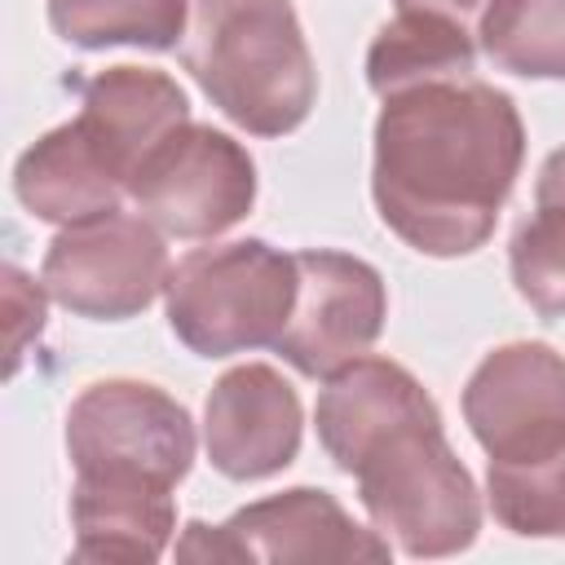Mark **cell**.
<instances>
[{
	"instance_id": "6da1fadb",
	"label": "cell",
	"mask_w": 565,
	"mask_h": 565,
	"mask_svg": "<svg viewBox=\"0 0 565 565\" xmlns=\"http://www.w3.org/2000/svg\"><path fill=\"white\" fill-rule=\"evenodd\" d=\"M525 159L516 102L477 79L388 93L375 119L371 199L380 221L424 256H468L499 221Z\"/></svg>"
},
{
	"instance_id": "7a4b0ae2",
	"label": "cell",
	"mask_w": 565,
	"mask_h": 565,
	"mask_svg": "<svg viewBox=\"0 0 565 565\" xmlns=\"http://www.w3.org/2000/svg\"><path fill=\"white\" fill-rule=\"evenodd\" d=\"M181 62L207 102L252 137L296 132L318 97L291 0H190Z\"/></svg>"
},
{
	"instance_id": "3957f363",
	"label": "cell",
	"mask_w": 565,
	"mask_h": 565,
	"mask_svg": "<svg viewBox=\"0 0 565 565\" xmlns=\"http://www.w3.org/2000/svg\"><path fill=\"white\" fill-rule=\"evenodd\" d=\"M358 481L371 525L406 556H455L477 543L481 494L455 459L437 402H424L380 428L340 468Z\"/></svg>"
},
{
	"instance_id": "277c9868",
	"label": "cell",
	"mask_w": 565,
	"mask_h": 565,
	"mask_svg": "<svg viewBox=\"0 0 565 565\" xmlns=\"http://www.w3.org/2000/svg\"><path fill=\"white\" fill-rule=\"evenodd\" d=\"M168 327L199 358L274 349L296 305V252L238 238L185 252L163 282Z\"/></svg>"
},
{
	"instance_id": "5b68a950",
	"label": "cell",
	"mask_w": 565,
	"mask_h": 565,
	"mask_svg": "<svg viewBox=\"0 0 565 565\" xmlns=\"http://www.w3.org/2000/svg\"><path fill=\"white\" fill-rule=\"evenodd\" d=\"M75 481L172 494L194 463L190 411L141 380H97L66 411Z\"/></svg>"
},
{
	"instance_id": "8992f818",
	"label": "cell",
	"mask_w": 565,
	"mask_h": 565,
	"mask_svg": "<svg viewBox=\"0 0 565 565\" xmlns=\"http://www.w3.org/2000/svg\"><path fill=\"white\" fill-rule=\"evenodd\" d=\"M168 269L163 234L141 212L110 207L57 230L40 265V287L79 318L124 322L163 291Z\"/></svg>"
},
{
	"instance_id": "52a82bcc",
	"label": "cell",
	"mask_w": 565,
	"mask_h": 565,
	"mask_svg": "<svg viewBox=\"0 0 565 565\" xmlns=\"http://www.w3.org/2000/svg\"><path fill=\"white\" fill-rule=\"evenodd\" d=\"M388 539L362 530L327 490L296 486L238 508L225 525L190 521L177 561H247V565H313V561H388Z\"/></svg>"
},
{
	"instance_id": "ba28073f",
	"label": "cell",
	"mask_w": 565,
	"mask_h": 565,
	"mask_svg": "<svg viewBox=\"0 0 565 565\" xmlns=\"http://www.w3.org/2000/svg\"><path fill=\"white\" fill-rule=\"evenodd\" d=\"M128 199L159 234L216 238L252 212L256 163L230 132L190 119L137 168Z\"/></svg>"
},
{
	"instance_id": "9c48e42d",
	"label": "cell",
	"mask_w": 565,
	"mask_h": 565,
	"mask_svg": "<svg viewBox=\"0 0 565 565\" xmlns=\"http://www.w3.org/2000/svg\"><path fill=\"white\" fill-rule=\"evenodd\" d=\"M388 296L375 265L349 252H296V305L278 335L282 362L309 380H327L358 362L384 331Z\"/></svg>"
},
{
	"instance_id": "30bf717a",
	"label": "cell",
	"mask_w": 565,
	"mask_h": 565,
	"mask_svg": "<svg viewBox=\"0 0 565 565\" xmlns=\"http://www.w3.org/2000/svg\"><path fill=\"white\" fill-rule=\"evenodd\" d=\"M463 419L499 459H539L565 446V353L543 340L499 344L463 384Z\"/></svg>"
},
{
	"instance_id": "8fae6325",
	"label": "cell",
	"mask_w": 565,
	"mask_h": 565,
	"mask_svg": "<svg viewBox=\"0 0 565 565\" xmlns=\"http://www.w3.org/2000/svg\"><path fill=\"white\" fill-rule=\"evenodd\" d=\"M300 397L265 362L225 371L203 406V446L221 477L260 481L282 472L300 450Z\"/></svg>"
},
{
	"instance_id": "7c38bea8",
	"label": "cell",
	"mask_w": 565,
	"mask_h": 565,
	"mask_svg": "<svg viewBox=\"0 0 565 565\" xmlns=\"http://www.w3.org/2000/svg\"><path fill=\"white\" fill-rule=\"evenodd\" d=\"M75 124L97 146V154L132 185L137 168L190 124L185 88L154 66H106L84 84Z\"/></svg>"
},
{
	"instance_id": "4fadbf2b",
	"label": "cell",
	"mask_w": 565,
	"mask_h": 565,
	"mask_svg": "<svg viewBox=\"0 0 565 565\" xmlns=\"http://www.w3.org/2000/svg\"><path fill=\"white\" fill-rule=\"evenodd\" d=\"M13 194L31 216L53 221V225H75V221L119 207L128 185L97 154L84 128L71 119L22 150L13 168Z\"/></svg>"
},
{
	"instance_id": "5bb4252c",
	"label": "cell",
	"mask_w": 565,
	"mask_h": 565,
	"mask_svg": "<svg viewBox=\"0 0 565 565\" xmlns=\"http://www.w3.org/2000/svg\"><path fill=\"white\" fill-rule=\"evenodd\" d=\"M71 525H75V561L106 565H146L168 552L177 530L172 494L154 490H115V486H71Z\"/></svg>"
},
{
	"instance_id": "9a60e30c",
	"label": "cell",
	"mask_w": 565,
	"mask_h": 565,
	"mask_svg": "<svg viewBox=\"0 0 565 565\" xmlns=\"http://www.w3.org/2000/svg\"><path fill=\"white\" fill-rule=\"evenodd\" d=\"M472 71H477V31H468V22L459 18L428 9H402L393 22L375 31L366 49V84L380 97L433 79H463Z\"/></svg>"
},
{
	"instance_id": "2e32d148",
	"label": "cell",
	"mask_w": 565,
	"mask_h": 565,
	"mask_svg": "<svg viewBox=\"0 0 565 565\" xmlns=\"http://www.w3.org/2000/svg\"><path fill=\"white\" fill-rule=\"evenodd\" d=\"M481 53L521 79H565V0H486Z\"/></svg>"
},
{
	"instance_id": "e0dca14e",
	"label": "cell",
	"mask_w": 565,
	"mask_h": 565,
	"mask_svg": "<svg viewBox=\"0 0 565 565\" xmlns=\"http://www.w3.org/2000/svg\"><path fill=\"white\" fill-rule=\"evenodd\" d=\"M185 22L190 0H49V26L79 49H172Z\"/></svg>"
},
{
	"instance_id": "ac0fdd59",
	"label": "cell",
	"mask_w": 565,
	"mask_h": 565,
	"mask_svg": "<svg viewBox=\"0 0 565 565\" xmlns=\"http://www.w3.org/2000/svg\"><path fill=\"white\" fill-rule=\"evenodd\" d=\"M486 490L503 530L521 539H565V446L516 463L490 459Z\"/></svg>"
},
{
	"instance_id": "d6986e66",
	"label": "cell",
	"mask_w": 565,
	"mask_h": 565,
	"mask_svg": "<svg viewBox=\"0 0 565 565\" xmlns=\"http://www.w3.org/2000/svg\"><path fill=\"white\" fill-rule=\"evenodd\" d=\"M521 300L543 318H565V207H539L508 243Z\"/></svg>"
},
{
	"instance_id": "ffe728a7",
	"label": "cell",
	"mask_w": 565,
	"mask_h": 565,
	"mask_svg": "<svg viewBox=\"0 0 565 565\" xmlns=\"http://www.w3.org/2000/svg\"><path fill=\"white\" fill-rule=\"evenodd\" d=\"M4 318H9V371H18L26 335H40L44 327V291L18 265H4Z\"/></svg>"
},
{
	"instance_id": "44dd1931",
	"label": "cell",
	"mask_w": 565,
	"mask_h": 565,
	"mask_svg": "<svg viewBox=\"0 0 565 565\" xmlns=\"http://www.w3.org/2000/svg\"><path fill=\"white\" fill-rule=\"evenodd\" d=\"M534 203L539 207H565V146L543 159L539 181H534Z\"/></svg>"
},
{
	"instance_id": "7402d4cb",
	"label": "cell",
	"mask_w": 565,
	"mask_h": 565,
	"mask_svg": "<svg viewBox=\"0 0 565 565\" xmlns=\"http://www.w3.org/2000/svg\"><path fill=\"white\" fill-rule=\"evenodd\" d=\"M393 4H397V13H402V9H428V13L459 18V22L481 18V9H486V0H393Z\"/></svg>"
}]
</instances>
